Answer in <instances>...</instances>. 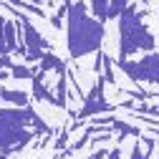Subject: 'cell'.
<instances>
[{"mask_svg": "<svg viewBox=\"0 0 159 159\" xmlns=\"http://www.w3.org/2000/svg\"><path fill=\"white\" fill-rule=\"evenodd\" d=\"M0 159H10V157H8V154H0Z\"/></svg>", "mask_w": 159, "mask_h": 159, "instance_id": "19", "label": "cell"}, {"mask_svg": "<svg viewBox=\"0 0 159 159\" xmlns=\"http://www.w3.org/2000/svg\"><path fill=\"white\" fill-rule=\"evenodd\" d=\"M91 18H96L98 23L109 20V0H91Z\"/></svg>", "mask_w": 159, "mask_h": 159, "instance_id": "9", "label": "cell"}, {"mask_svg": "<svg viewBox=\"0 0 159 159\" xmlns=\"http://www.w3.org/2000/svg\"><path fill=\"white\" fill-rule=\"evenodd\" d=\"M0 89H3V81H0Z\"/></svg>", "mask_w": 159, "mask_h": 159, "instance_id": "21", "label": "cell"}, {"mask_svg": "<svg viewBox=\"0 0 159 159\" xmlns=\"http://www.w3.org/2000/svg\"><path fill=\"white\" fill-rule=\"evenodd\" d=\"M35 111L30 106L25 109H3L0 111V152H13V149H23L28 147V142L35 136V131H30L28 126L33 124Z\"/></svg>", "mask_w": 159, "mask_h": 159, "instance_id": "3", "label": "cell"}, {"mask_svg": "<svg viewBox=\"0 0 159 159\" xmlns=\"http://www.w3.org/2000/svg\"><path fill=\"white\" fill-rule=\"evenodd\" d=\"M0 111H3V101H0Z\"/></svg>", "mask_w": 159, "mask_h": 159, "instance_id": "20", "label": "cell"}, {"mask_svg": "<svg viewBox=\"0 0 159 159\" xmlns=\"http://www.w3.org/2000/svg\"><path fill=\"white\" fill-rule=\"evenodd\" d=\"M149 98H159V91H157V93H152V96H149Z\"/></svg>", "mask_w": 159, "mask_h": 159, "instance_id": "18", "label": "cell"}, {"mask_svg": "<svg viewBox=\"0 0 159 159\" xmlns=\"http://www.w3.org/2000/svg\"><path fill=\"white\" fill-rule=\"evenodd\" d=\"M20 25L18 23H8L5 20V25H3V41H5V53H15L18 51V46H20L23 41L20 38Z\"/></svg>", "mask_w": 159, "mask_h": 159, "instance_id": "5", "label": "cell"}, {"mask_svg": "<svg viewBox=\"0 0 159 159\" xmlns=\"http://www.w3.org/2000/svg\"><path fill=\"white\" fill-rule=\"evenodd\" d=\"M0 101H8L10 106H18V109H25L30 106V96L25 91H15V89H0Z\"/></svg>", "mask_w": 159, "mask_h": 159, "instance_id": "6", "label": "cell"}, {"mask_svg": "<svg viewBox=\"0 0 159 159\" xmlns=\"http://www.w3.org/2000/svg\"><path fill=\"white\" fill-rule=\"evenodd\" d=\"M38 63H41V71H46V73H51V71H56V73L66 71V61H61L56 53H48V51L43 53V58Z\"/></svg>", "mask_w": 159, "mask_h": 159, "instance_id": "7", "label": "cell"}, {"mask_svg": "<svg viewBox=\"0 0 159 159\" xmlns=\"http://www.w3.org/2000/svg\"><path fill=\"white\" fill-rule=\"evenodd\" d=\"M101 66H104V84H116V73H114V61L101 53Z\"/></svg>", "mask_w": 159, "mask_h": 159, "instance_id": "11", "label": "cell"}, {"mask_svg": "<svg viewBox=\"0 0 159 159\" xmlns=\"http://www.w3.org/2000/svg\"><path fill=\"white\" fill-rule=\"evenodd\" d=\"M66 30H68V56L73 58H84L89 53H98L104 38H106V28L104 23H98L96 18H91L86 13V5L81 0H71L68 10H66Z\"/></svg>", "mask_w": 159, "mask_h": 159, "instance_id": "1", "label": "cell"}, {"mask_svg": "<svg viewBox=\"0 0 159 159\" xmlns=\"http://www.w3.org/2000/svg\"><path fill=\"white\" fill-rule=\"evenodd\" d=\"M131 159H144V154H142V144H134V149H131Z\"/></svg>", "mask_w": 159, "mask_h": 159, "instance_id": "14", "label": "cell"}, {"mask_svg": "<svg viewBox=\"0 0 159 159\" xmlns=\"http://www.w3.org/2000/svg\"><path fill=\"white\" fill-rule=\"evenodd\" d=\"M129 5H131V0H109V20L111 18H119Z\"/></svg>", "mask_w": 159, "mask_h": 159, "instance_id": "12", "label": "cell"}, {"mask_svg": "<svg viewBox=\"0 0 159 159\" xmlns=\"http://www.w3.org/2000/svg\"><path fill=\"white\" fill-rule=\"evenodd\" d=\"M89 159H91V157H89Z\"/></svg>", "mask_w": 159, "mask_h": 159, "instance_id": "22", "label": "cell"}, {"mask_svg": "<svg viewBox=\"0 0 159 159\" xmlns=\"http://www.w3.org/2000/svg\"><path fill=\"white\" fill-rule=\"evenodd\" d=\"M33 68H28V66H23V63H13V68H10V78H15V81H30L33 78Z\"/></svg>", "mask_w": 159, "mask_h": 159, "instance_id": "10", "label": "cell"}, {"mask_svg": "<svg viewBox=\"0 0 159 159\" xmlns=\"http://www.w3.org/2000/svg\"><path fill=\"white\" fill-rule=\"evenodd\" d=\"M3 25H5V18H0V53H5V41H3Z\"/></svg>", "mask_w": 159, "mask_h": 159, "instance_id": "16", "label": "cell"}, {"mask_svg": "<svg viewBox=\"0 0 159 159\" xmlns=\"http://www.w3.org/2000/svg\"><path fill=\"white\" fill-rule=\"evenodd\" d=\"M116 68H121L126 73V78H131L134 84H154L159 86V53H147L142 58H119Z\"/></svg>", "mask_w": 159, "mask_h": 159, "instance_id": "4", "label": "cell"}, {"mask_svg": "<svg viewBox=\"0 0 159 159\" xmlns=\"http://www.w3.org/2000/svg\"><path fill=\"white\" fill-rule=\"evenodd\" d=\"M111 131L119 134V142H121L124 136H142V129H136V126L126 124L124 119H116V116H114V121H111Z\"/></svg>", "mask_w": 159, "mask_h": 159, "instance_id": "8", "label": "cell"}, {"mask_svg": "<svg viewBox=\"0 0 159 159\" xmlns=\"http://www.w3.org/2000/svg\"><path fill=\"white\" fill-rule=\"evenodd\" d=\"M142 10L134 3L119 15V58H131L134 53H152L154 38L142 23Z\"/></svg>", "mask_w": 159, "mask_h": 159, "instance_id": "2", "label": "cell"}, {"mask_svg": "<svg viewBox=\"0 0 159 159\" xmlns=\"http://www.w3.org/2000/svg\"><path fill=\"white\" fill-rule=\"evenodd\" d=\"M0 66H3V68H13V58L8 53H3V56H0Z\"/></svg>", "mask_w": 159, "mask_h": 159, "instance_id": "13", "label": "cell"}, {"mask_svg": "<svg viewBox=\"0 0 159 159\" xmlns=\"http://www.w3.org/2000/svg\"><path fill=\"white\" fill-rule=\"evenodd\" d=\"M106 159H121V149H111L106 154Z\"/></svg>", "mask_w": 159, "mask_h": 159, "instance_id": "17", "label": "cell"}, {"mask_svg": "<svg viewBox=\"0 0 159 159\" xmlns=\"http://www.w3.org/2000/svg\"><path fill=\"white\" fill-rule=\"evenodd\" d=\"M66 144H68V131H63V134H61V139L56 142V149H63Z\"/></svg>", "mask_w": 159, "mask_h": 159, "instance_id": "15", "label": "cell"}]
</instances>
